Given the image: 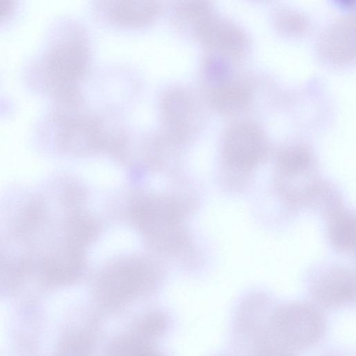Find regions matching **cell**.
I'll return each mask as SVG.
<instances>
[{
    "instance_id": "obj_18",
    "label": "cell",
    "mask_w": 356,
    "mask_h": 356,
    "mask_svg": "<svg viewBox=\"0 0 356 356\" xmlns=\"http://www.w3.org/2000/svg\"><path fill=\"white\" fill-rule=\"evenodd\" d=\"M163 316L158 313L147 315L141 322V332L148 335H158L165 327Z\"/></svg>"
},
{
    "instance_id": "obj_2",
    "label": "cell",
    "mask_w": 356,
    "mask_h": 356,
    "mask_svg": "<svg viewBox=\"0 0 356 356\" xmlns=\"http://www.w3.org/2000/svg\"><path fill=\"white\" fill-rule=\"evenodd\" d=\"M160 131L177 145L191 140L203 122L201 104L190 89L173 86L165 89L159 99Z\"/></svg>"
},
{
    "instance_id": "obj_12",
    "label": "cell",
    "mask_w": 356,
    "mask_h": 356,
    "mask_svg": "<svg viewBox=\"0 0 356 356\" xmlns=\"http://www.w3.org/2000/svg\"><path fill=\"white\" fill-rule=\"evenodd\" d=\"M250 96L248 86L240 81L224 80L212 84L207 91L210 104L226 114L242 111L249 104Z\"/></svg>"
},
{
    "instance_id": "obj_15",
    "label": "cell",
    "mask_w": 356,
    "mask_h": 356,
    "mask_svg": "<svg viewBox=\"0 0 356 356\" xmlns=\"http://www.w3.org/2000/svg\"><path fill=\"white\" fill-rule=\"evenodd\" d=\"M89 340L82 335H76L66 340L58 356H89Z\"/></svg>"
},
{
    "instance_id": "obj_5",
    "label": "cell",
    "mask_w": 356,
    "mask_h": 356,
    "mask_svg": "<svg viewBox=\"0 0 356 356\" xmlns=\"http://www.w3.org/2000/svg\"><path fill=\"white\" fill-rule=\"evenodd\" d=\"M136 225L156 248L171 250L183 238L180 213L177 207L165 199H148L138 202L134 210Z\"/></svg>"
},
{
    "instance_id": "obj_17",
    "label": "cell",
    "mask_w": 356,
    "mask_h": 356,
    "mask_svg": "<svg viewBox=\"0 0 356 356\" xmlns=\"http://www.w3.org/2000/svg\"><path fill=\"white\" fill-rule=\"evenodd\" d=\"M120 346L119 356H160L152 348L139 341H131Z\"/></svg>"
},
{
    "instance_id": "obj_3",
    "label": "cell",
    "mask_w": 356,
    "mask_h": 356,
    "mask_svg": "<svg viewBox=\"0 0 356 356\" xmlns=\"http://www.w3.org/2000/svg\"><path fill=\"white\" fill-rule=\"evenodd\" d=\"M47 61L50 86L56 99L81 92L79 85L90 65V47L81 34L53 47Z\"/></svg>"
},
{
    "instance_id": "obj_10",
    "label": "cell",
    "mask_w": 356,
    "mask_h": 356,
    "mask_svg": "<svg viewBox=\"0 0 356 356\" xmlns=\"http://www.w3.org/2000/svg\"><path fill=\"white\" fill-rule=\"evenodd\" d=\"M314 300L325 309H337L349 305L355 296L353 270L332 267L321 273L312 284Z\"/></svg>"
},
{
    "instance_id": "obj_9",
    "label": "cell",
    "mask_w": 356,
    "mask_h": 356,
    "mask_svg": "<svg viewBox=\"0 0 356 356\" xmlns=\"http://www.w3.org/2000/svg\"><path fill=\"white\" fill-rule=\"evenodd\" d=\"M159 1H101L95 11L108 24L122 28H140L156 21L163 12Z\"/></svg>"
},
{
    "instance_id": "obj_1",
    "label": "cell",
    "mask_w": 356,
    "mask_h": 356,
    "mask_svg": "<svg viewBox=\"0 0 356 356\" xmlns=\"http://www.w3.org/2000/svg\"><path fill=\"white\" fill-rule=\"evenodd\" d=\"M325 330L324 318L316 307L305 302H289L273 309L267 342L293 353L316 344Z\"/></svg>"
},
{
    "instance_id": "obj_16",
    "label": "cell",
    "mask_w": 356,
    "mask_h": 356,
    "mask_svg": "<svg viewBox=\"0 0 356 356\" xmlns=\"http://www.w3.org/2000/svg\"><path fill=\"white\" fill-rule=\"evenodd\" d=\"M279 28L287 33H301L306 26L305 18L294 12H282L277 17Z\"/></svg>"
},
{
    "instance_id": "obj_13",
    "label": "cell",
    "mask_w": 356,
    "mask_h": 356,
    "mask_svg": "<svg viewBox=\"0 0 356 356\" xmlns=\"http://www.w3.org/2000/svg\"><path fill=\"white\" fill-rule=\"evenodd\" d=\"M327 215L328 236L333 247L342 252L353 253L355 242L354 214L339 204Z\"/></svg>"
},
{
    "instance_id": "obj_7",
    "label": "cell",
    "mask_w": 356,
    "mask_h": 356,
    "mask_svg": "<svg viewBox=\"0 0 356 356\" xmlns=\"http://www.w3.org/2000/svg\"><path fill=\"white\" fill-rule=\"evenodd\" d=\"M152 281V273L146 264L133 260L122 262L103 275L98 284V297L106 306L118 307L145 291Z\"/></svg>"
},
{
    "instance_id": "obj_8",
    "label": "cell",
    "mask_w": 356,
    "mask_h": 356,
    "mask_svg": "<svg viewBox=\"0 0 356 356\" xmlns=\"http://www.w3.org/2000/svg\"><path fill=\"white\" fill-rule=\"evenodd\" d=\"M191 36L212 54L225 58L238 57L245 45V37L232 23L216 17L211 12L195 26Z\"/></svg>"
},
{
    "instance_id": "obj_21",
    "label": "cell",
    "mask_w": 356,
    "mask_h": 356,
    "mask_svg": "<svg viewBox=\"0 0 356 356\" xmlns=\"http://www.w3.org/2000/svg\"><path fill=\"white\" fill-rule=\"evenodd\" d=\"M325 356H339V355H327Z\"/></svg>"
},
{
    "instance_id": "obj_4",
    "label": "cell",
    "mask_w": 356,
    "mask_h": 356,
    "mask_svg": "<svg viewBox=\"0 0 356 356\" xmlns=\"http://www.w3.org/2000/svg\"><path fill=\"white\" fill-rule=\"evenodd\" d=\"M54 118L56 141L64 152L81 155L106 149L111 128L85 108L55 112Z\"/></svg>"
},
{
    "instance_id": "obj_22",
    "label": "cell",
    "mask_w": 356,
    "mask_h": 356,
    "mask_svg": "<svg viewBox=\"0 0 356 356\" xmlns=\"http://www.w3.org/2000/svg\"><path fill=\"white\" fill-rule=\"evenodd\" d=\"M223 356H228V355H223Z\"/></svg>"
},
{
    "instance_id": "obj_11",
    "label": "cell",
    "mask_w": 356,
    "mask_h": 356,
    "mask_svg": "<svg viewBox=\"0 0 356 356\" xmlns=\"http://www.w3.org/2000/svg\"><path fill=\"white\" fill-rule=\"evenodd\" d=\"M320 51L329 61L341 64L355 56L354 17H348L334 23L321 39Z\"/></svg>"
},
{
    "instance_id": "obj_14",
    "label": "cell",
    "mask_w": 356,
    "mask_h": 356,
    "mask_svg": "<svg viewBox=\"0 0 356 356\" xmlns=\"http://www.w3.org/2000/svg\"><path fill=\"white\" fill-rule=\"evenodd\" d=\"M309 150L302 145L282 149L277 156V174H291L314 168Z\"/></svg>"
},
{
    "instance_id": "obj_20",
    "label": "cell",
    "mask_w": 356,
    "mask_h": 356,
    "mask_svg": "<svg viewBox=\"0 0 356 356\" xmlns=\"http://www.w3.org/2000/svg\"><path fill=\"white\" fill-rule=\"evenodd\" d=\"M14 8L13 2L10 1H0V20L7 17Z\"/></svg>"
},
{
    "instance_id": "obj_19",
    "label": "cell",
    "mask_w": 356,
    "mask_h": 356,
    "mask_svg": "<svg viewBox=\"0 0 356 356\" xmlns=\"http://www.w3.org/2000/svg\"><path fill=\"white\" fill-rule=\"evenodd\" d=\"M254 356H294L293 353L273 344H265L254 350Z\"/></svg>"
},
{
    "instance_id": "obj_6",
    "label": "cell",
    "mask_w": 356,
    "mask_h": 356,
    "mask_svg": "<svg viewBox=\"0 0 356 356\" xmlns=\"http://www.w3.org/2000/svg\"><path fill=\"white\" fill-rule=\"evenodd\" d=\"M268 150L264 134L250 122L233 125L223 137L222 159L228 169L235 173L250 172L266 157Z\"/></svg>"
}]
</instances>
